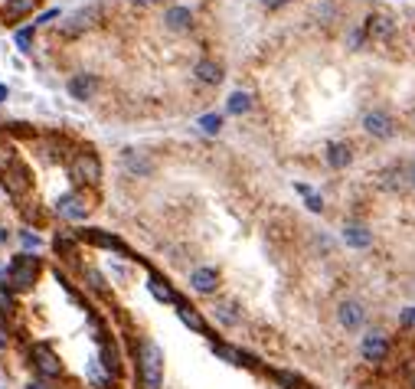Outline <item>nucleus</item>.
Returning <instances> with one entry per match:
<instances>
[{"label":"nucleus","mask_w":415,"mask_h":389,"mask_svg":"<svg viewBox=\"0 0 415 389\" xmlns=\"http://www.w3.org/2000/svg\"><path fill=\"white\" fill-rule=\"evenodd\" d=\"M138 386L161 389L164 386V350L151 337H144L138 347Z\"/></svg>","instance_id":"1"},{"label":"nucleus","mask_w":415,"mask_h":389,"mask_svg":"<svg viewBox=\"0 0 415 389\" xmlns=\"http://www.w3.org/2000/svg\"><path fill=\"white\" fill-rule=\"evenodd\" d=\"M37 275H39V258L37 256H17L7 268V288L10 291H29L37 285Z\"/></svg>","instance_id":"2"},{"label":"nucleus","mask_w":415,"mask_h":389,"mask_svg":"<svg viewBox=\"0 0 415 389\" xmlns=\"http://www.w3.org/2000/svg\"><path fill=\"white\" fill-rule=\"evenodd\" d=\"M69 177H72L76 183L98 187V180H102V161H98V154H92V151L72 154V161H69Z\"/></svg>","instance_id":"3"},{"label":"nucleus","mask_w":415,"mask_h":389,"mask_svg":"<svg viewBox=\"0 0 415 389\" xmlns=\"http://www.w3.org/2000/svg\"><path fill=\"white\" fill-rule=\"evenodd\" d=\"M0 183H4V190L10 193V197H23V193L29 190V167L20 157H13V161L0 171Z\"/></svg>","instance_id":"4"},{"label":"nucleus","mask_w":415,"mask_h":389,"mask_svg":"<svg viewBox=\"0 0 415 389\" xmlns=\"http://www.w3.org/2000/svg\"><path fill=\"white\" fill-rule=\"evenodd\" d=\"M98 20H102V7H85V10H79V13H72V17L59 27V37H66V39L82 37L85 29H92Z\"/></svg>","instance_id":"5"},{"label":"nucleus","mask_w":415,"mask_h":389,"mask_svg":"<svg viewBox=\"0 0 415 389\" xmlns=\"http://www.w3.org/2000/svg\"><path fill=\"white\" fill-rule=\"evenodd\" d=\"M363 131H367L369 138H376V141H389V138L396 134V121H393V114L373 108V112L363 114Z\"/></svg>","instance_id":"6"},{"label":"nucleus","mask_w":415,"mask_h":389,"mask_svg":"<svg viewBox=\"0 0 415 389\" xmlns=\"http://www.w3.org/2000/svg\"><path fill=\"white\" fill-rule=\"evenodd\" d=\"M88 199L82 197V193H62L56 203V216L66 219V223H82L85 216H88Z\"/></svg>","instance_id":"7"},{"label":"nucleus","mask_w":415,"mask_h":389,"mask_svg":"<svg viewBox=\"0 0 415 389\" xmlns=\"http://www.w3.org/2000/svg\"><path fill=\"white\" fill-rule=\"evenodd\" d=\"M29 357H33V363H37V370L46 376V380H56V376H62V363H59L56 350L49 347V343H33V350H29Z\"/></svg>","instance_id":"8"},{"label":"nucleus","mask_w":415,"mask_h":389,"mask_svg":"<svg viewBox=\"0 0 415 389\" xmlns=\"http://www.w3.org/2000/svg\"><path fill=\"white\" fill-rule=\"evenodd\" d=\"M337 321L343 331H360L367 324V308L360 301H340L337 304Z\"/></svg>","instance_id":"9"},{"label":"nucleus","mask_w":415,"mask_h":389,"mask_svg":"<svg viewBox=\"0 0 415 389\" xmlns=\"http://www.w3.org/2000/svg\"><path fill=\"white\" fill-rule=\"evenodd\" d=\"M121 164H124V171L131 173V177H151L154 173V161L144 151H138V147H124Z\"/></svg>","instance_id":"10"},{"label":"nucleus","mask_w":415,"mask_h":389,"mask_svg":"<svg viewBox=\"0 0 415 389\" xmlns=\"http://www.w3.org/2000/svg\"><path fill=\"white\" fill-rule=\"evenodd\" d=\"M360 357L367 363H383L389 357V341L383 334H367L363 343H360Z\"/></svg>","instance_id":"11"},{"label":"nucleus","mask_w":415,"mask_h":389,"mask_svg":"<svg viewBox=\"0 0 415 389\" xmlns=\"http://www.w3.org/2000/svg\"><path fill=\"white\" fill-rule=\"evenodd\" d=\"M190 288L197 294H213L219 288V272L216 268H193L190 272Z\"/></svg>","instance_id":"12"},{"label":"nucleus","mask_w":415,"mask_h":389,"mask_svg":"<svg viewBox=\"0 0 415 389\" xmlns=\"http://www.w3.org/2000/svg\"><path fill=\"white\" fill-rule=\"evenodd\" d=\"M95 92H98V79L88 76V72H79V76L69 79V95L76 102H88Z\"/></svg>","instance_id":"13"},{"label":"nucleus","mask_w":415,"mask_h":389,"mask_svg":"<svg viewBox=\"0 0 415 389\" xmlns=\"http://www.w3.org/2000/svg\"><path fill=\"white\" fill-rule=\"evenodd\" d=\"M363 33H367L369 39H376V43H383V39H389L393 33H396V23L389 17H383V13H373V17L367 20V27H363Z\"/></svg>","instance_id":"14"},{"label":"nucleus","mask_w":415,"mask_h":389,"mask_svg":"<svg viewBox=\"0 0 415 389\" xmlns=\"http://www.w3.org/2000/svg\"><path fill=\"white\" fill-rule=\"evenodd\" d=\"M327 164H331L334 171H343L353 164V147L347 141H331L327 144Z\"/></svg>","instance_id":"15"},{"label":"nucleus","mask_w":415,"mask_h":389,"mask_svg":"<svg viewBox=\"0 0 415 389\" xmlns=\"http://www.w3.org/2000/svg\"><path fill=\"white\" fill-rule=\"evenodd\" d=\"M343 242L350 249H369L373 246V232L367 226H360V223H347L343 226Z\"/></svg>","instance_id":"16"},{"label":"nucleus","mask_w":415,"mask_h":389,"mask_svg":"<svg viewBox=\"0 0 415 389\" xmlns=\"http://www.w3.org/2000/svg\"><path fill=\"white\" fill-rule=\"evenodd\" d=\"M164 23H167V29H173V33H183V29L193 27V10L190 7H170L167 13H164Z\"/></svg>","instance_id":"17"},{"label":"nucleus","mask_w":415,"mask_h":389,"mask_svg":"<svg viewBox=\"0 0 415 389\" xmlns=\"http://www.w3.org/2000/svg\"><path fill=\"white\" fill-rule=\"evenodd\" d=\"M193 76H197L203 86H219V82H223V66L213 62V59H199L197 69H193Z\"/></svg>","instance_id":"18"},{"label":"nucleus","mask_w":415,"mask_h":389,"mask_svg":"<svg viewBox=\"0 0 415 389\" xmlns=\"http://www.w3.org/2000/svg\"><path fill=\"white\" fill-rule=\"evenodd\" d=\"M79 239H88V242H95V246L114 249V252H128L121 239H118V236H108V232H102V229H82V232H79Z\"/></svg>","instance_id":"19"},{"label":"nucleus","mask_w":415,"mask_h":389,"mask_svg":"<svg viewBox=\"0 0 415 389\" xmlns=\"http://www.w3.org/2000/svg\"><path fill=\"white\" fill-rule=\"evenodd\" d=\"M177 314H180V321L187 324L190 331H197V334H209V327H206V321L199 317V311H197V308H190V304L183 301V298L177 301Z\"/></svg>","instance_id":"20"},{"label":"nucleus","mask_w":415,"mask_h":389,"mask_svg":"<svg viewBox=\"0 0 415 389\" xmlns=\"http://www.w3.org/2000/svg\"><path fill=\"white\" fill-rule=\"evenodd\" d=\"M379 183H383L386 190H409V183H406V171H402V164H393V167H386V171L379 173Z\"/></svg>","instance_id":"21"},{"label":"nucleus","mask_w":415,"mask_h":389,"mask_svg":"<svg viewBox=\"0 0 415 389\" xmlns=\"http://www.w3.org/2000/svg\"><path fill=\"white\" fill-rule=\"evenodd\" d=\"M147 288H151V294H154V298H157V301H164V304H173V308H177L180 294L173 291V288H170V285H167V282H164L161 275H154V272H151V282H147Z\"/></svg>","instance_id":"22"},{"label":"nucleus","mask_w":415,"mask_h":389,"mask_svg":"<svg viewBox=\"0 0 415 389\" xmlns=\"http://www.w3.org/2000/svg\"><path fill=\"white\" fill-rule=\"evenodd\" d=\"M37 4L39 0H4V17H10V20L27 17V13L37 10Z\"/></svg>","instance_id":"23"},{"label":"nucleus","mask_w":415,"mask_h":389,"mask_svg":"<svg viewBox=\"0 0 415 389\" xmlns=\"http://www.w3.org/2000/svg\"><path fill=\"white\" fill-rule=\"evenodd\" d=\"M226 112L229 114H246V112H252V95H249V92H232V95H229V102H226Z\"/></svg>","instance_id":"24"},{"label":"nucleus","mask_w":415,"mask_h":389,"mask_svg":"<svg viewBox=\"0 0 415 389\" xmlns=\"http://www.w3.org/2000/svg\"><path fill=\"white\" fill-rule=\"evenodd\" d=\"M213 314H216V321L226 324V327H236V324H239V314H236V308H232V304H216V308H213Z\"/></svg>","instance_id":"25"},{"label":"nucleus","mask_w":415,"mask_h":389,"mask_svg":"<svg viewBox=\"0 0 415 389\" xmlns=\"http://www.w3.org/2000/svg\"><path fill=\"white\" fill-rule=\"evenodd\" d=\"M298 193L304 197V203H308V209H311V213H321V209H324V199L317 197V193H314L311 187H304V183H298Z\"/></svg>","instance_id":"26"},{"label":"nucleus","mask_w":415,"mask_h":389,"mask_svg":"<svg viewBox=\"0 0 415 389\" xmlns=\"http://www.w3.org/2000/svg\"><path fill=\"white\" fill-rule=\"evenodd\" d=\"M272 376L282 383L284 389H304V380H301V376H294V373H288V370H275Z\"/></svg>","instance_id":"27"},{"label":"nucleus","mask_w":415,"mask_h":389,"mask_svg":"<svg viewBox=\"0 0 415 389\" xmlns=\"http://www.w3.org/2000/svg\"><path fill=\"white\" fill-rule=\"evenodd\" d=\"M53 246H56L59 256L76 258V239H72V236H56V242H53Z\"/></svg>","instance_id":"28"},{"label":"nucleus","mask_w":415,"mask_h":389,"mask_svg":"<svg viewBox=\"0 0 415 389\" xmlns=\"http://www.w3.org/2000/svg\"><path fill=\"white\" fill-rule=\"evenodd\" d=\"M199 128L206 134H219V128H223V114H203L199 118Z\"/></svg>","instance_id":"29"},{"label":"nucleus","mask_w":415,"mask_h":389,"mask_svg":"<svg viewBox=\"0 0 415 389\" xmlns=\"http://www.w3.org/2000/svg\"><path fill=\"white\" fill-rule=\"evenodd\" d=\"M85 278H88V288L98 294H108V288H105V278L95 272V268H85Z\"/></svg>","instance_id":"30"},{"label":"nucleus","mask_w":415,"mask_h":389,"mask_svg":"<svg viewBox=\"0 0 415 389\" xmlns=\"http://www.w3.org/2000/svg\"><path fill=\"white\" fill-rule=\"evenodd\" d=\"M33 29H37V23H29V27L17 29V46L20 49H29V43H33Z\"/></svg>","instance_id":"31"},{"label":"nucleus","mask_w":415,"mask_h":389,"mask_svg":"<svg viewBox=\"0 0 415 389\" xmlns=\"http://www.w3.org/2000/svg\"><path fill=\"white\" fill-rule=\"evenodd\" d=\"M402 171H406V183H409V190H415V157H409V161L402 164Z\"/></svg>","instance_id":"32"},{"label":"nucleus","mask_w":415,"mask_h":389,"mask_svg":"<svg viewBox=\"0 0 415 389\" xmlns=\"http://www.w3.org/2000/svg\"><path fill=\"white\" fill-rule=\"evenodd\" d=\"M399 324L402 327H415V308H406V311L399 314Z\"/></svg>","instance_id":"33"},{"label":"nucleus","mask_w":415,"mask_h":389,"mask_svg":"<svg viewBox=\"0 0 415 389\" xmlns=\"http://www.w3.org/2000/svg\"><path fill=\"white\" fill-rule=\"evenodd\" d=\"M20 239H23V246H27V249H37V246H39V236H37V232H20Z\"/></svg>","instance_id":"34"},{"label":"nucleus","mask_w":415,"mask_h":389,"mask_svg":"<svg viewBox=\"0 0 415 389\" xmlns=\"http://www.w3.org/2000/svg\"><path fill=\"white\" fill-rule=\"evenodd\" d=\"M56 17H59V10H46L43 17H37V27H39V23H49V20H56Z\"/></svg>","instance_id":"35"},{"label":"nucleus","mask_w":415,"mask_h":389,"mask_svg":"<svg viewBox=\"0 0 415 389\" xmlns=\"http://www.w3.org/2000/svg\"><path fill=\"white\" fill-rule=\"evenodd\" d=\"M265 7H278V4H284V0H262Z\"/></svg>","instance_id":"36"},{"label":"nucleus","mask_w":415,"mask_h":389,"mask_svg":"<svg viewBox=\"0 0 415 389\" xmlns=\"http://www.w3.org/2000/svg\"><path fill=\"white\" fill-rule=\"evenodd\" d=\"M27 389H46V386H43V383H29Z\"/></svg>","instance_id":"37"},{"label":"nucleus","mask_w":415,"mask_h":389,"mask_svg":"<svg viewBox=\"0 0 415 389\" xmlns=\"http://www.w3.org/2000/svg\"><path fill=\"white\" fill-rule=\"evenodd\" d=\"M131 4H141V7H147V4H154V0H131Z\"/></svg>","instance_id":"38"},{"label":"nucleus","mask_w":415,"mask_h":389,"mask_svg":"<svg viewBox=\"0 0 415 389\" xmlns=\"http://www.w3.org/2000/svg\"><path fill=\"white\" fill-rule=\"evenodd\" d=\"M4 98H7V88H4V86H0V102H4Z\"/></svg>","instance_id":"39"},{"label":"nucleus","mask_w":415,"mask_h":389,"mask_svg":"<svg viewBox=\"0 0 415 389\" xmlns=\"http://www.w3.org/2000/svg\"><path fill=\"white\" fill-rule=\"evenodd\" d=\"M4 239H7V232H4V229H0V242H4Z\"/></svg>","instance_id":"40"},{"label":"nucleus","mask_w":415,"mask_h":389,"mask_svg":"<svg viewBox=\"0 0 415 389\" xmlns=\"http://www.w3.org/2000/svg\"><path fill=\"white\" fill-rule=\"evenodd\" d=\"M412 389H415V373H412Z\"/></svg>","instance_id":"41"},{"label":"nucleus","mask_w":415,"mask_h":389,"mask_svg":"<svg viewBox=\"0 0 415 389\" xmlns=\"http://www.w3.org/2000/svg\"><path fill=\"white\" fill-rule=\"evenodd\" d=\"M412 121H415V108H412Z\"/></svg>","instance_id":"42"}]
</instances>
